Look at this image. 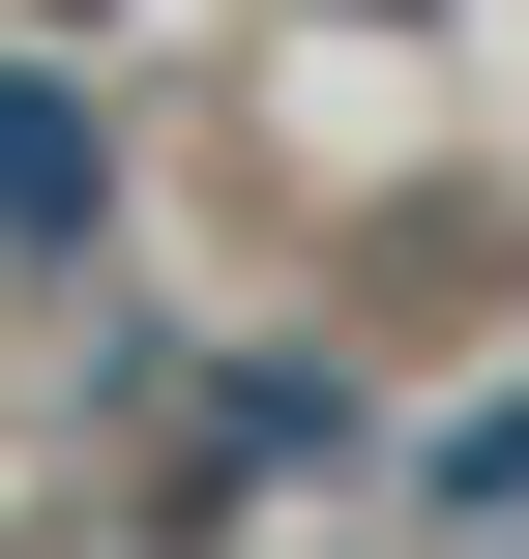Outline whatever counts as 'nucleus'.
I'll return each instance as SVG.
<instances>
[{
	"label": "nucleus",
	"mask_w": 529,
	"mask_h": 559,
	"mask_svg": "<svg viewBox=\"0 0 529 559\" xmlns=\"http://www.w3.org/2000/svg\"><path fill=\"white\" fill-rule=\"evenodd\" d=\"M88 206H118V177H88V118H59V88H0V236H29V265H59V236H88Z\"/></svg>",
	"instance_id": "nucleus-1"
}]
</instances>
